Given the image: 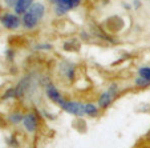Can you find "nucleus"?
<instances>
[{"label": "nucleus", "mask_w": 150, "mask_h": 148, "mask_svg": "<svg viewBox=\"0 0 150 148\" xmlns=\"http://www.w3.org/2000/svg\"><path fill=\"white\" fill-rule=\"evenodd\" d=\"M45 14V7L41 3H33L31 8L23 15L21 17V24L25 27L27 29H32L40 23V20L42 19Z\"/></svg>", "instance_id": "nucleus-1"}, {"label": "nucleus", "mask_w": 150, "mask_h": 148, "mask_svg": "<svg viewBox=\"0 0 150 148\" xmlns=\"http://www.w3.org/2000/svg\"><path fill=\"white\" fill-rule=\"evenodd\" d=\"M117 94H118V86H117V84H112L108 88V91H105L104 94H101V96L98 97V105L101 108H108L109 105L113 103Z\"/></svg>", "instance_id": "nucleus-2"}, {"label": "nucleus", "mask_w": 150, "mask_h": 148, "mask_svg": "<svg viewBox=\"0 0 150 148\" xmlns=\"http://www.w3.org/2000/svg\"><path fill=\"white\" fill-rule=\"evenodd\" d=\"M61 108L67 111L68 114H72L74 116H82L85 115V104L80 102H72V100H64L61 103Z\"/></svg>", "instance_id": "nucleus-3"}, {"label": "nucleus", "mask_w": 150, "mask_h": 148, "mask_svg": "<svg viewBox=\"0 0 150 148\" xmlns=\"http://www.w3.org/2000/svg\"><path fill=\"white\" fill-rule=\"evenodd\" d=\"M0 21L7 29H16L20 27L21 20L17 16V14H4L0 16Z\"/></svg>", "instance_id": "nucleus-4"}, {"label": "nucleus", "mask_w": 150, "mask_h": 148, "mask_svg": "<svg viewBox=\"0 0 150 148\" xmlns=\"http://www.w3.org/2000/svg\"><path fill=\"white\" fill-rule=\"evenodd\" d=\"M23 124L25 127V129L28 132H35L37 129V125H39V120H37V116L35 114H27L23 119Z\"/></svg>", "instance_id": "nucleus-5"}, {"label": "nucleus", "mask_w": 150, "mask_h": 148, "mask_svg": "<svg viewBox=\"0 0 150 148\" xmlns=\"http://www.w3.org/2000/svg\"><path fill=\"white\" fill-rule=\"evenodd\" d=\"M47 96L49 97V100H52L53 103H56V104H60L61 105V103L64 102V99H62L61 94H60V91L56 88V87L53 86V84H48L47 86Z\"/></svg>", "instance_id": "nucleus-6"}, {"label": "nucleus", "mask_w": 150, "mask_h": 148, "mask_svg": "<svg viewBox=\"0 0 150 148\" xmlns=\"http://www.w3.org/2000/svg\"><path fill=\"white\" fill-rule=\"evenodd\" d=\"M28 88H29V77L25 76L20 80L19 84L15 87V89H16V99L17 97H23L25 95V92L28 91Z\"/></svg>", "instance_id": "nucleus-7"}, {"label": "nucleus", "mask_w": 150, "mask_h": 148, "mask_svg": "<svg viewBox=\"0 0 150 148\" xmlns=\"http://www.w3.org/2000/svg\"><path fill=\"white\" fill-rule=\"evenodd\" d=\"M32 4H33V0H17L16 6H15V12L17 15H24L31 8Z\"/></svg>", "instance_id": "nucleus-8"}, {"label": "nucleus", "mask_w": 150, "mask_h": 148, "mask_svg": "<svg viewBox=\"0 0 150 148\" xmlns=\"http://www.w3.org/2000/svg\"><path fill=\"white\" fill-rule=\"evenodd\" d=\"M85 115H88L91 117H94L98 115V108L97 105L93 104V103H86L85 104Z\"/></svg>", "instance_id": "nucleus-9"}, {"label": "nucleus", "mask_w": 150, "mask_h": 148, "mask_svg": "<svg viewBox=\"0 0 150 148\" xmlns=\"http://www.w3.org/2000/svg\"><path fill=\"white\" fill-rule=\"evenodd\" d=\"M23 119H24V115H21L20 112H13V114L9 115V122L12 124H17V123L23 122Z\"/></svg>", "instance_id": "nucleus-10"}, {"label": "nucleus", "mask_w": 150, "mask_h": 148, "mask_svg": "<svg viewBox=\"0 0 150 148\" xmlns=\"http://www.w3.org/2000/svg\"><path fill=\"white\" fill-rule=\"evenodd\" d=\"M57 1H60V3H62L64 6H67L69 9L76 8L80 4V0H57Z\"/></svg>", "instance_id": "nucleus-11"}, {"label": "nucleus", "mask_w": 150, "mask_h": 148, "mask_svg": "<svg viewBox=\"0 0 150 148\" xmlns=\"http://www.w3.org/2000/svg\"><path fill=\"white\" fill-rule=\"evenodd\" d=\"M138 75L144 79H146L147 82H150V67H141L138 69Z\"/></svg>", "instance_id": "nucleus-12"}, {"label": "nucleus", "mask_w": 150, "mask_h": 148, "mask_svg": "<svg viewBox=\"0 0 150 148\" xmlns=\"http://www.w3.org/2000/svg\"><path fill=\"white\" fill-rule=\"evenodd\" d=\"M3 99L4 100H7V99H16V89H15V87L7 89L6 94L3 95Z\"/></svg>", "instance_id": "nucleus-13"}, {"label": "nucleus", "mask_w": 150, "mask_h": 148, "mask_svg": "<svg viewBox=\"0 0 150 148\" xmlns=\"http://www.w3.org/2000/svg\"><path fill=\"white\" fill-rule=\"evenodd\" d=\"M136 84L138 87H141V88H146V87H149L150 86V82H147L146 79H144V77H137L136 79Z\"/></svg>", "instance_id": "nucleus-14"}, {"label": "nucleus", "mask_w": 150, "mask_h": 148, "mask_svg": "<svg viewBox=\"0 0 150 148\" xmlns=\"http://www.w3.org/2000/svg\"><path fill=\"white\" fill-rule=\"evenodd\" d=\"M8 144L11 145V147H15V148H16V147H19V143H17V140L15 139L13 136H11V137H9V139H8Z\"/></svg>", "instance_id": "nucleus-15"}, {"label": "nucleus", "mask_w": 150, "mask_h": 148, "mask_svg": "<svg viewBox=\"0 0 150 148\" xmlns=\"http://www.w3.org/2000/svg\"><path fill=\"white\" fill-rule=\"evenodd\" d=\"M4 3H6L8 7H13V8H15V6H16V3H17V0H4Z\"/></svg>", "instance_id": "nucleus-16"}, {"label": "nucleus", "mask_w": 150, "mask_h": 148, "mask_svg": "<svg viewBox=\"0 0 150 148\" xmlns=\"http://www.w3.org/2000/svg\"><path fill=\"white\" fill-rule=\"evenodd\" d=\"M36 48L37 49H51L52 46H51V44H40V46L36 47Z\"/></svg>", "instance_id": "nucleus-17"}]
</instances>
